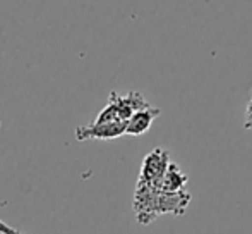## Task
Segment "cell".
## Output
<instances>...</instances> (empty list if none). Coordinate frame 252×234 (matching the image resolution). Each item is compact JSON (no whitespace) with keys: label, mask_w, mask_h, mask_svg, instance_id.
Instances as JSON below:
<instances>
[{"label":"cell","mask_w":252,"mask_h":234,"mask_svg":"<svg viewBox=\"0 0 252 234\" xmlns=\"http://www.w3.org/2000/svg\"><path fill=\"white\" fill-rule=\"evenodd\" d=\"M159 114H161V111L158 107H151V105L134 112L132 117L127 120L126 134H129V136H141V134L148 133L151 124L155 122V119H158Z\"/></svg>","instance_id":"cell-4"},{"label":"cell","mask_w":252,"mask_h":234,"mask_svg":"<svg viewBox=\"0 0 252 234\" xmlns=\"http://www.w3.org/2000/svg\"><path fill=\"white\" fill-rule=\"evenodd\" d=\"M251 98H252V97H251Z\"/></svg>","instance_id":"cell-8"},{"label":"cell","mask_w":252,"mask_h":234,"mask_svg":"<svg viewBox=\"0 0 252 234\" xmlns=\"http://www.w3.org/2000/svg\"><path fill=\"white\" fill-rule=\"evenodd\" d=\"M0 234H28V233H23L19 229L12 228L10 224H5L3 221H0Z\"/></svg>","instance_id":"cell-6"},{"label":"cell","mask_w":252,"mask_h":234,"mask_svg":"<svg viewBox=\"0 0 252 234\" xmlns=\"http://www.w3.org/2000/svg\"><path fill=\"white\" fill-rule=\"evenodd\" d=\"M187 181H189V177H187V174H184L182 169H179V165L170 164L168 171H166L165 177H163L161 190L168 191V193H179V191H186Z\"/></svg>","instance_id":"cell-5"},{"label":"cell","mask_w":252,"mask_h":234,"mask_svg":"<svg viewBox=\"0 0 252 234\" xmlns=\"http://www.w3.org/2000/svg\"><path fill=\"white\" fill-rule=\"evenodd\" d=\"M244 126H246V129L252 131V98H251L249 104H247V109H246V119H244Z\"/></svg>","instance_id":"cell-7"},{"label":"cell","mask_w":252,"mask_h":234,"mask_svg":"<svg viewBox=\"0 0 252 234\" xmlns=\"http://www.w3.org/2000/svg\"><path fill=\"white\" fill-rule=\"evenodd\" d=\"M170 157L168 152L165 148L158 147L155 150H151L150 154L144 157L143 164H141V172H139V183H144L148 186L159 188L161 190L163 177H165L166 171L170 167Z\"/></svg>","instance_id":"cell-2"},{"label":"cell","mask_w":252,"mask_h":234,"mask_svg":"<svg viewBox=\"0 0 252 234\" xmlns=\"http://www.w3.org/2000/svg\"><path fill=\"white\" fill-rule=\"evenodd\" d=\"M127 131V122H91L88 126H79L74 131L77 141H91V140H117L124 136Z\"/></svg>","instance_id":"cell-3"},{"label":"cell","mask_w":252,"mask_h":234,"mask_svg":"<svg viewBox=\"0 0 252 234\" xmlns=\"http://www.w3.org/2000/svg\"><path fill=\"white\" fill-rule=\"evenodd\" d=\"M150 107V102L139 91H129L127 95L110 93L106 105L98 112L94 122H127L134 112Z\"/></svg>","instance_id":"cell-1"}]
</instances>
